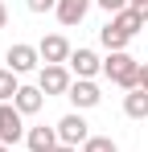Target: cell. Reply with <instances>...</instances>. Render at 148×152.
I'll list each match as a JSON object with an SVG mask.
<instances>
[{
	"instance_id": "18",
	"label": "cell",
	"mask_w": 148,
	"mask_h": 152,
	"mask_svg": "<svg viewBox=\"0 0 148 152\" xmlns=\"http://www.w3.org/2000/svg\"><path fill=\"white\" fill-rule=\"evenodd\" d=\"M29 4V12H49V8H58V0H25Z\"/></svg>"
},
{
	"instance_id": "10",
	"label": "cell",
	"mask_w": 148,
	"mask_h": 152,
	"mask_svg": "<svg viewBox=\"0 0 148 152\" xmlns=\"http://www.w3.org/2000/svg\"><path fill=\"white\" fill-rule=\"evenodd\" d=\"M41 103H45V91H41V86H21L17 99H12V107H17L21 115H37Z\"/></svg>"
},
{
	"instance_id": "22",
	"label": "cell",
	"mask_w": 148,
	"mask_h": 152,
	"mask_svg": "<svg viewBox=\"0 0 148 152\" xmlns=\"http://www.w3.org/2000/svg\"><path fill=\"white\" fill-rule=\"evenodd\" d=\"M4 21H8V12H4V4H0V29H4Z\"/></svg>"
},
{
	"instance_id": "3",
	"label": "cell",
	"mask_w": 148,
	"mask_h": 152,
	"mask_svg": "<svg viewBox=\"0 0 148 152\" xmlns=\"http://www.w3.org/2000/svg\"><path fill=\"white\" fill-rule=\"evenodd\" d=\"M21 136H29V132H25V115L17 107L0 103V144H17Z\"/></svg>"
},
{
	"instance_id": "5",
	"label": "cell",
	"mask_w": 148,
	"mask_h": 152,
	"mask_svg": "<svg viewBox=\"0 0 148 152\" xmlns=\"http://www.w3.org/2000/svg\"><path fill=\"white\" fill-rule=\"evenodd\" d=\"M37 50H41V62H45V66H62V62H70V41H66V37H62V33H49V37H41V45H37Z\"/></svg>"
},
{
	"instance_id": "13",
	"label": "cell",
	"mask_w": 148,
	"mask_h": 152,
	"mask_svg": "<svg viewBox=\"0 0 148 152\" xmlns=\"http://www.w3.org/2000/svg\"><path fill=\"white\" fill-rule=\"evenodd\" d=\"M111 25H115V29H123L127 37H136V33L144 29V17H140L136 8H123V12H115V17H111Z\"/></svg>"
},
{
	"instance_id": "17",
	"label": "cell",
	"mask_w": 148,
	"mask_h": 152,
	"mask_svg": "<svg viewBox=\"0 0 148 152\" xmlns=\"http://www.w3.org/2000/svg\"><path fill=\"white\" fill-rule=\"evenodd\" d=\"M99 8H107V12H111V17H115V12H123V8H132V0H95Z\"/></svg>"
},
{
	"instance_id": "19",
	"label": "cell",
	"mask_w": 148,
	"mask_h": 152,
	"mask_svg": "<svg viewBox=\"0 0 148 152\" xmlns=\"http://www.w3.org/2000/svg\"><path fill=\"white\" fill-rule=\"evenodd\" d=\"M132 8H136V12H140V17L148 21V0H132Z\"/></svg>"
},
{
	"instance_id": "2",
	"label": "cell",
	"mask_w": 148,
	"mask_h": 152,
	"mask_svg": "<svg viewBox=\"0 0 148 152\" xmlns=\"http://www.w3.org/2000/svg\"><path fill=\"white\" fill-rule=\"evenodd\" d=\"M58 140H62V144H70V148L86 144V140H91V127H86V119H82L78 111L62 115V119H58Z\"/></svg>"
},
{
	"instance_id": "21",
	"label": "cell",
	"mask_w": 148,
	"mask_h": 152,
	"mask_svg": "<svg viewBox=\"0 0 148 152\" xmlns=\"http://www.w3.org/2000/svg\"><path fill=\"white\" fill-rule=\"evenodd\" d=\"M53 152H78V148H70V144H58V148H53Z\"/></svg>"
},
{
	"instance_id": "11",
	"label": "cell",
	"mask_w": 148,
	"mask_h": 152,
	"mask_svg": "<svg viewBox=\"0 0 148 152\" xmlns=\"http://www.w3.org/2000/svg\"><path fill=\"white\" fill-rule=\"evenodd\" d=\"M86 8H91V0H58V21L62 25H78L82 17H86Z\"/></svg>"
},
{
	"instance_id": "4",
	"label": "cell",
	"mask_w": 148,
	"mask_h": 152,
	"mask_svg": "<svg viewBox=\"0 0 148 152\" xmlns=\"http://www.w3.org/2000/svg\"><path fill=\"white\" fill-rule=\"evenodd\" d=\"M37 86L45 91V95H70V70L66 66H41V74H37Z\"/></svg>"
},
{
	"instance_id": "14",
	"label": "cell",
	"mask_w": 148,
	"mask_h": 152,
	"mask_svg": "<svg viewBox=\"0 0 148 152\" xmlns=\"http://www.w3.org/2000/svg\"><path fill=\"white\" fill-rule=\"evenodd\" d=\"M99 41L107 45V53H119V50H127L132 37H127L123 29H115V25H103V29H99Z\"/></svg>"
},
{
	"instance_id": "20",
	"label": "cell",
	"mask_w": 148,
	"mask_h": 152,
	"mask_svg": "<svg viewBox=\"0 0 148 152\" xmlns=\"http://www.w3.org/2000/svg\"><path fill=\"white\" fill-rule=\"evenodd\" d=\"M140 91H148V62L140 66Z\"/></svg>"
},
{
	"instance_id": "8",
	"label": "cell",
	"mask_w": 148,
	"mask_h": 152,
	"mask_svg": "<svg viewBox=\"0 0 148 152\" xmlns=\"http://www.w3.org/2000/svg\"><path fill=\"white\" fill-rule=\"evenodd\" d=\"M70 70H74L78 78H95L99 70H103V62H99L95 50H74V53H70Z\"/></svg>"
},
{
	"instance_id": "6",
	"label": "cell",
	"mask_w": 148,
	"mask_h": 152,
	"mask_svg": "<svg viewBox=\"0 0 148 152\" xmlns=\"http://www.w3.org/2000/svg\"><path fill=\"white\" fill-rule=\"evenodd\" d=\"M37 62H41V50H37V45L17 41V45L8 50V70H12V74H29V70H37Z\"/></svg>"
},
{
	"instance_id": "23",
	"label": "cell",
	"mask_w": 148,
	"mask_h": 152,
	"mask_svg": "<svg viewBox=\"0 0 148 152\" xmlns=\"http://www.w3.org/2000/svg\"><path fill=\"white\" fill-rule=\"evenodd\" d=\"M0 152H8V144H0Z\"/></svg>"
},
{
	"instance_id": "15",
	"label": "cell",
	"mask_w": 148,
	"mask_h": 152,
	"mask_svg": "<svg viewBox=\"0 0 148 152\" xmlns=\"http://www.w3.org/2000/svg\"><path fill=\"white\" fill-rule=\"evenodd\" d=\"M17 91H21V82H17V74H12V70H0V103L17 99Z\"/></svg>"
},
{
	"instance_id": "7",
	"label": "cell",
	"mask_w": 148,
	"mask_h": 152,
	"mask_svg": "<svg viewBox=\"0 0 148 152\" xmlns=\"http://www.w3.org/2000/svg\"><path fill=\"white\" fill-rule=\"evenodd\" d=\"M66 99H70L78 111H86V107H99L103 95H99V86L91 82V78H74V86H70V95H66Z\"/></svg>"
},
{
	"instance_id": "12",
	"label": "cell",
	"mask_w": 148,
	"mask_h": 152,
	"mask_svg": "<svg viewBox=\"0 0 148 152\" xmlns=\"http://www.w3.org/2000/svg\"><path fill=\"white\" fill-rule=\"evenodd\" d=\"M123 115H132V119H148V91H127L123 95Z\"/></svg>"
},
{
	"instance_id": "16",
	"label": "cell",
	"mask_w": 148,
	"mask_h": 152,
	"mask_svg": "<svg viewBox=\"0 0 148 152\" xmlns=\"http://www.w3.org/2000/svg\"><path fill=\"white\" fill-rule=\"evenodd\" d=\"M82 152H119V148H115L111 136H91V140L82 144Z\"/></svg>"
},
{
	"instance_id": "1",
	"label": "cell",
	"mask_w": 148,
	"mask_h": 152,
	"mask_svg": "<svg viewBox=\"0 0 148 152\" xmlns=\"http://www.w3.org/2000/svg\"><path fill=\"white\" fill-rule=\"evenodd\" d=\"M103 74L111 78L115 86H123V91H136V86H140V62H136L127 50L107 53V62H103Z\"/></svg>"
},
{
	"instance_id": "9",
	"label": "cell",
	"mask_w": 148,
	"mask_h": 152,
	"mask_svg": "<svg viewBox=\"0 0 148 152\" xmlns=\"http://www.w3.org/2000/svg\"><path fill=\"white\" fill-rule=\"evenodd\" d=\"M25 144H29V152H53L62 140H58V127H29Z\"/></svg>"
}]
</instances>
